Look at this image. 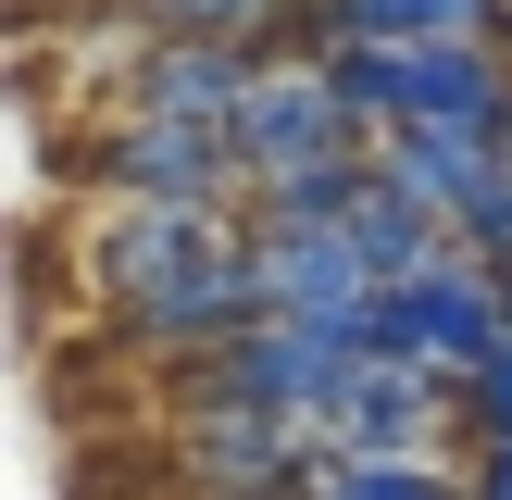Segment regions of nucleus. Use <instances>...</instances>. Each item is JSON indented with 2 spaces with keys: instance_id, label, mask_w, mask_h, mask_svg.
<instances>
[{
  "instance_id": "1",
  "label": "nucleus",
  "mask_w": 512,
  "mask_h": 500,
  "mask_svg": "<svg viewBox=\"0 0 512 500\" xmlns=\"http://www.w3.org/2000/svg\"><path fill=\"white\" fill-rule=\"evenodd\" d=\"M250 263V213H138V200H100L88 225V300L100 313H150V300L200 288V275Z\"/></svg>"
},
{
  "instance_id": "2",
  "label": "nucleus",
  "mask_w": 512,
  "mask_h": 500,
  "mask_svg": "<svg viewBox=\"0 0 512 500\" xmlns=\"http://www.w3.org/2000/svg\"><path fill=\"white\" fill-rule=\"evenodd\" d=\"M350 375H363V350H350V338L263 313L250 338H225L213 363L188 375V413H275V425H325Z\"/></svg>"
},
{
  "instance_id": "3",
  "label": "nucleus",
  "mask_w": 512,
  "mask_h": 500,
  "mask_svg": "<svg viewBox=\"0 0 512 500\" xmlns=\"http://www.w3.org/2000/svg\"><path fill=\"white\" fill-rule=\"evenodd\" d=\"M238 163H250V188H288V175H325V163H375V125L350 113L325 50H275L263 63V88L238 113Z\"/></svg>"
},
{
  "instance_id": "4",
  "label": "nucleus",
  "mask_w": 512,
  "mask_h": 500,
  "mask_svg": "<svg viewBox=\"0 0 512 500\" xmlns=\"http://www.w3.org/2000/svg\"><path fill=\"white\" fill-rule=\"evenodd\" d=\"M88 188L138 200V213H250V163L213 125H163V113H113L88 138Z\"/></svg>"
},
{
  "instance_id": "5",
  "label": "nucleus",
  "mask_w": 512,
  "mask_h": 500,
  "mask_svg": "<svg viewBox=\"0 0 512 500\" xmlns=\"http://www.w3.org/2000/svg\"><path fill=\"white\" fill-rule=\"evenodd\" d=\"M325 463H475L463 438V388L425 363H388V350H363V375L338 388V413L313 425Z\"/></svg>"
},
{
  "instance_id": "6",
  "label": "nucleus",
  "mask_w": 512,
  "mask_h": 500,
  "mask_svg": "<svg viewBox=\"0 0 512 500\" xmlns=\"http://www.w3.org/2000/svg\"><path fill=\"white\" fill-rule=\"evenodd\" d=\"M500 338H512V275H500V263H475V250L425 263L413 288H388V313H375V350H388V363L450 375V388H463V375L488 363Z\"/></svg>"
},
{
  "instance_id": "7",
  "label": "nucleus",
  "mask_w": 512,
  "mask_h": 500,
  "mask_svg": "<svg viewBox=\"0 0 512 500\" xmlns=\"http://www.w3.org/2000/svg\"><path fill=\"white\" fill-rule=\"evenodd\" d=\"M250 288H263V313L325 325L350 350H375V313H388V275L363 263L350 225H250Z\"/></svg>"
},
{
  "instance_id": "8",
  "label": "nucleus",
  "mask_w": 512,
  "mask_h": 500,
  "mask_svg": "<svg viewBox=\"0 0 512 500\" xmlns=\"http://www.w3.org/2000/svg\"><path fill=\"white\" fill-rule=\"evenodd\" d=\"M175 463L213 500H313L325 450H313V425H275V413H188Z\"/></svg>"
},
{
  "instance_id": "9",
  "label": "nucleus",
  "mask_w": 512,
  "mask_h": 500,
  "mask_svg": "<svg viewBox=\"0 0 512 500\" xmlns=\"http://www.w3.org/2000/svg\"><path fill=\"white\" fill-rule=\"evenodd\" d=\"M250 88H263V50H213V38H150L138 75L113 88V113H163V125H213L238 138Z\"/></svg>"
},
{
  "instance_id": "10",
  "label": "nucleus",
  "mask_w": 512,
  "mask_h": 500,
  "mask_svg": "<svg viewBox=\"0 0 512 500\" xmlns=\"http://www.w3.org/2000/svg\"><path fill=\"white\" fill-rule=\"evenodd\" d=\"M512 0H313V50H400V38H500Z\"/></svg>"
},
{
  "instance_id": "11",
  "label": "nucleus",
  "mask_w": 512,
  "mask_h": 500,
  "mask_svg": "<svg viewBox=\"0 0 512 500\" xmlns=\"http://www.w3.org/2000/svg\"><path fill=\"white\" fill-rule=\"evenodd\" d=\"M150 38H213V50H313V0H138Z\"/></svg>"
},
{
  "instance_id": "12",
  "label": "nucleus",
  "mask_w": 512,
  "mask_h": 500,
  "mask_svg": "<svg viewBox=\"0 0 512 500\" xmlns=\"http://www.w3.org/2000/svg\"><path fill=\"white\" fill-rule=\"evenodd\" d=\"M350 238H363V263H375V275H388V288H413V275H425V263H450V225H438V213H425V200H413V188H400V175H388V163H375V188H363V200H350Z\"/></svg>"
},
{
  "instance_id": "13",
  "label": "nucleus",
  "mask_w": 512,
  "mask_h": 500,
  "mask_svg": "<svg viewBox=\"0 0 512 500\" xmlns=\"http://www.w3.org/2000/svg\"><path fill=\"white\" fill-rule=\"evenodd\" d=\"M313 500H463V463H325Z\"/></svg>"
},
{
  "instance_id": "14",
  "label": "nucleus",
  "mask_w": 512,
  "mask_h": 500,
  "mask_svg": "<svg viewBox=\"0 0 512 500\" xmlns=\"http://www.w3.org/2000/svg\"><path fill=\"white\" fill-rule=\"evenodd\" d=\"M463 438H475V450H500V438H512V338L463 375Z\"/></svg>"
},
{
  "instance_id": "15",
  "label": "nucleus",
  "mask_w": 512,
  "mask_h": 500,
  "mask_svg": "<svg viewBox=\"0 0 512 500\" xmlns=\"http://www.w3.org/2000/svg\"><path fill=\"white\" fill-rule=\"evenodd\" d=\"M463 500H512V438H500V450H475V463H463Z\"/></svg>"
}]
</instances>
